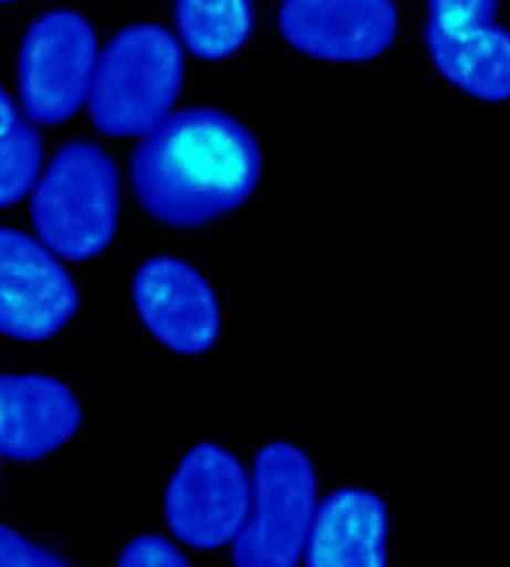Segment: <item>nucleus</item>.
<instances>
[{
    "label": "nucleus",
    "mask_w": 510,
    "mask_h": 567,
    "mask_svg": "<svg viewBox=\"0 0 510 567\" xmlns=\"http://www.w3.org/2000/svg\"><path fill=\"white\" fill-rule=\"evenodd\" d=\"M183 42L162 24H132L111 37L93 69L87 111L108 137H140L174 114L183 90Z\"/></svg>",
    "instance_id": "2"
},
{
    "label": "nucleus",
    "mask_w": 510,
    "mask_h": 567,
    "mask_svg": "<svg viewBox=\"0 0 510 567\" xmlns=\"http://www.w3.org/2000/svg\"><path fill=\"white\" fill-rule=\"evenodd\" d=\"M388 505L379 493L341 487L316 502L304 565L385 567L388 565Z\"/></svg>",
    "instance_id": "12"
},
{
    "label": "nucleus",
    "mask_w": 510,
    "mask_h": 567,
    "mask_svg": "<svg viewBox=\"0 0 510 567\" xmlns=\"http://www.w3.org/2000/svg\"><path fill=\"white\" fill-rule=\"evenodd\" d=\"M119 567H188V558L162 535H140L128 540L117 556Z\"/></svg>",
    "instance_id": "15"
},
{
    "label": "nucleus",
    "mask_w": 510,
    "mask_h": 567,
    "mask_svg": "<svg viewBox=\"0 0 510 567\" xmlns=\"http://www.w3.org/2000/svg\"><path fill=\"white\" fill-rule=\"evenodd\" d=\"M177 37L188 54L200 60H227L251 40V0H177Z\"/></svg>",
    "instance_id": "13"
},
{
    "label": "nucleus",
    "mask_w": 510,
    "mask_h": 567,
    "mask_svg": "<svg viewBox=\"0 0 510 567\" xmlns=\"http://www.w3.org/2000/svg\"><path fill=\"white\" fill-rule=\"evenodd\" d=\"M263 153L246 123L216 109L170 114L132 153V192L167 227L195 230L248 204Z\"/></svg>",
    "instance_id": "1"
},
{
    "label": "nucleus",
    "mask_w": 510,
    "mask_h": 567,
    "mask_svg": "<svg viewBox=\"0 0 510 567\" xmlns=\"http://www.w3.org/2000/svg\"><path fill=\"white\" fill-rule=\"evenodd\" d=\"M96 60V30L81 12L51 10L33 21L19 51V96L30 123L60 126L75 117Z\"/></svg>",
    "instance_id": "5"
},
{
    "label": "nucleus",
    "mask_w": 510,
    "mask_h": 567,
    "mask_svg": "<svg viewBox=\"0 0 510 567\" xmlns=\"http://www.w3.org/2000/svg\"><path fill=\"white\" fill-rule=\"evenodd\" d=\"M400 16L394 0H284L278 30L290 49L314 60L364 63L397 40Z\"/></svg>",
    "instance_id": "10"
},
{
    "label": "nucleus",
    "mask_w": 510,
    "mask_h": 567,
    "mask_svg": "<svg viewBox=\"0 0 510 567\" xmlns=\"http://www.w3.org/2000/svg\"><path fill=\"white\" fill-rule=\"evenodd\" d=\"M140 323L162 347L204 355L221 334V305L212 284L179 257H153L132 281Z\"/></svg>",
    "instance_id": "9"
},
{
    "label": "nucleus",
    "mask_w": 510,
    "mask_h": 567,
    "mask_svg": "<svg viewBox=\"0 0 510 567\" xmlns=\"http://www.w3.org/2000/svg\"><path fill=\"white\" fill-rule=\"evenodd\" d=\"M42 141L40 132L28 123L0 135V209L15 206L40 183Z\"/></svg>",
    "instance_id": "14"
},
{
    "label": "nucleus",
    "mask_w": 510,
    "mask_h": 567,
    "mask_svg": "<svg viewBox=\"0 0 510 567\" xmlns=\"http://www.w3.org/2000/svg\"><path fill=\"white\" fill-rule=\"evenodd\" d=\"M79 311V287L40 236L0 227V334L49 341Z\"/></svg>",
    "instance_id": "8"
},
{
    "label": "nucleus",
    "mask_w": 510,
    "mask_h": 567,
    "mask_svg": "<svg viewBox=\"0 0 510 567\" xmlns=\"http://www.w3.org/2000/svg\"><path fill=\"white\" fill-rule=\"evenodd\" d=\"M0 567H66V561L37 547L10 526H0Z\"/></svg>",
    "instance_id": "16"
},
{
    "label": "nucleus",
    "mask_w": 510,
    "mask_h": 567,
    "mask_svg": "<svg viewBox=\"0 0 510 567\" xmlns=\"http://www.w3.org/2000/svg\"><path fill=\"white\" fill-rule=\"evenodd\" d=\"M499 0H427L424 42L433 69L478 102L510 99V30L496 24Z\"/></svg>",
    "instance_id": "7"
},
{
    "label": "nucleus",
    "mask_w": 510,
    "mask_h": 567,
    "mask_svg": "<svg viewBox=\"0 0 510 567\" xmlns=\"http://www.w3.org/2000/svg\"><path fill=\"white\" fill-rule=\"evenodd\" d=\"M19 123V111H15V102L7 96V90L0 87V135H7L12 126Z\"/></svg>",
    "instance_id": "17"
},
{
    "label": "nucleus",
    "mask_w": 510,
    "mask_h": 567,
    "mask_svg": "<svg viewBox=\"0 0 510 567\" xmlns=\"http://www.w3.org/2000/svg\"><path fill=\"white\" fill-rule=\"evenodd\" d=\"M316 502L311 457L290 442L263 445L251 470V511L233 540V565H302Z\"/></svg>",
    "instance_id": "4"
},
{
    "label": "nucleus",
    "mask_w": 510,
    "mask_h": 567,
    "mask_svg": "<svg viewBox=\"0 0 510 567\" xmlns=\"http://www.w3.org/2000/svg\"><path fill=\"white\" fill-rule=\"evenodd\" d=\"M117 162L96 144L72 141L54 153L30 197L37 236L72 264L93 260L119 227Z\"/></svg>",
    "instance_id": "3"
},
{
    "label": "nucleus",
    "mask_w": 510,
    "mask_h": 567,
    "mask_svg": "<svg viewBox=\"0 0 510 567\" xmlns=\"http://www.w3.org/2000/svg\"><path fill=\"white\" fill-rule=\"evenodd\" d=\"M251 511V478L236 454L200 442L188 451L165 493L170 535L191 549L233 544Z\"/></svg>",
    "instance_id": "6"
},
{
    "label": "nucleus",
    "mask_w": 510,
    "mask_h": 567,
    "mask_svg": "<svg viewBox=\"0 0 510 567\" xmlns=\"http://www.w3.org/2000/svg\"><path fill=\"white\" fill-rule=\"evenodd\" d=\"M0 3H19V0H0Z\"/></svg>",
    "instance_id": "18"
},
{
    "label": "nucleus",
    "mask_w": 510,
    "mask_h": 567,
    "mask_svg": "<svg viewBox=\"0 0 510 567\" xmlns=\"http://www.w3.org/2000/svg\"><path fill=\"white\" fill-rule=\"evenodd\" d=\"M81 424L79 398L45 373H0V457L37 463L66 445Z\"/></svg>",
    "instance_id": "11"
}]
</instances>
